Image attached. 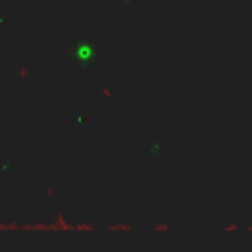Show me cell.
I'll return each instance as SVG.
<instances>
[{
	"mask_svg": "<svg viewBox=\"0 0 252 252\" xmlns=\"http://www.w3.org/2000/svg\"><path fill=\"white\" fill-rule=\"evenodd\" d=\"M69 53L79 65H93L96 61V45L89 39H79L69 43Z\"/></svg>",
	"mask_w": 252,
	"mask_h": 252,
	"instance_id": "obj_1",
	"label": "cell"
}]
</instances>
